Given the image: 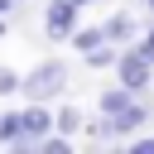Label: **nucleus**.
<instances>
[{
    "label": "nucleus",
    "mask_w": 154,
    "mask_h": 154,
    "mask_svg": "<svg viewBox=\"0 0 154 154\" xmlns=\"http://www.w3.org/2000/svg\"><path fill=\"white\" fill-rule=\"evenodd\" d=\"M77 14H82L77 0H48V10H43V34H48L53 43H67V38L77 34Z\"/></svg>",
    "instance_id": "4"
},
{
    "label": "nucleus",
    "mask_w": 154,
    "mask_h": 154,
    "mask_svg": "<svg viewBox=\"0 0 154 154\" xmlns=\"http://www.w3.org/2000/svg\"><path fill=\"white\" fill-rule=\"evenodd\" d=\"M19 120H24V135L14 140V154H19V149H38V140L58 130V125H53V111H48V101H29V106L19 111Z\"/></svg>",
    "instance_id": "3"
},
{
    "label": "nucleus",
    "mask_w": 154,
    "mask_h": 154,
    "mask_svg": "<svg viewBox=\"0 0 154 154\" xmlns=\"http://www.w3.org/2000/svg\"><path fill=\"white\" fill-rule=\"evenodd\" d=\"M116 58H120V43H111V38L82 53V63H87V67H116Z\"/></svg>",
    "instance_id": "7"
},
{
    "label": "nucleus",
    "mask_w": 154,
    "mask_h": 154,
    "mask_svg": "<svg viewBox=\"0 0 154 154\" xmlns=\"http://www.w3.org/2000/svg\"><path fill=\"white\" fill-rule=\"evenodd\" d=\"M24 135V120H19V111H0V144H10L14 149V140Z\"/></svg>",
    "instance_id": "9"
},
{
    "label": "nucleus",
    "mask_w": 154,
    "mask_h": 154,
    "mask_svg": "<svg viewBox=\"0 0 154 154\" xmlns=\"http://www.w3.org/2000/svg\"><path fill=\"white\" fill-rule=\"evenodd\" d=\"M144 10H149V14H154V0H149V5H144Z\"/></svg>",
    "instance_id": "15"
},
{
    "label": "nucleus",
    "mask_w": 154,
    "mask_h": 154,
    "mask_svg": "<svg viewBox=\"0 0 154 154\" xmlns=\"http://www.w3.org/2000/svg\"><path fill=\"white\" fill-rule=\"evenodd\" d=\"M67 43H72L77 53H87V48H96V43H106V24H96V29H82V24H77V34H72Z\"/></svg>",
    "instance_id": "8"
},
{
    "label": "nucleus",
    "mask_w": 154,
    "mask_h": 154,
    "mask_svg": "<svg viewBox=\"0 0 154 154\" xmlns=\"http://www.w3.org/2000/svg\"><path fill=\"white\" fill-rule=\"evenodd\" d=\"M135 34H140L135 14H111V19H106V38H111V43L125 48V43H135Z\"/></svg>",
    "instance_id": "6"
},
{
    "label": "nucleus",
    "mask_w": 154,
    "mask_h": 154,
    "mask_svg": "<svg viewBox=\"0 0 154 154\" xmlns=\"http://www.w3.org/2000/svg\"><path fill=\"white\" fill-rule=\"evenodd\" d=\"M63 91H67V67H63L58 58L34 63V67L24 72V82H19V96H24V101H58Z\"/></svg>",
    "instance_id": "1"
},
{
    "label": "nucleus",
    "mask_w": 154,
    "mask_h": 154,
    "mask_svg": "<svg viewBox=\"0 0 154 154\" xmlns=\"http://www.w3.org/2000/svg\"><path fill=\"white\" fill-rule=\"evenodd\" d=\"M116 82H125L135 96H144V91L154 87V63H149V58H140V53H135V43H125V48H120V58H116Z\"/></svg>",
    "instance_id": "2"
},
{
    "label": "nucleus",
    "mask_w": 154,
    "mask_h": 154,
    "mask_svg": "<svg viewBox=\"0 0 154 154\" xmlns=\"http://www.w3.org/2000/svg\"><path fill=\"white\" fill-rule=\"evenodd\" d=\"M19 82H24V77H19L14 67H0V96H19Z\"/></svg>",
    "instance_id": "11"
},
{
    "label": "nucleus",
    "mask_w": 154,
    "mask_h": 154,
    "mask_svg": "<svg viewBox=\"0 0 154 154\" xmlns=\"http://www.w3.org/2000/svg\"><path fill=\"white\" fill-rule=\"evenodd\" d=\"M130 101H135V91H130L125 82H116V87H106V91L96 96V111H106V116H120Z\"/></svg>",
    "instance_id": "5"
},
{
    "label": "nucleus",
    "mask_w": 154,
    "mask_h": 154,
    "mask_svg": "<svg viewBox=\"0 0 154 154\" xmlns=\"http://www.w3.org/2000/svg\"><path fill=\"white\" fill-rule=\"evenodd\" d=\"M130 149H135V154H154V135H144V130L130 135Z\"/></svg>",
    "instance_id": "12"
},
{
    "label": "nucleus",
    "mask_w": 154,
    "mask_h": 154,
    "mask_svg": "<svg viewBox=\"0 0 154 154\" xmlns=\"http://www.w3.org/2000/svg\"><path fill=\"white\" fill-rule=\"evenodd\" d=\"M53 125H58L63 135H77V130H82V111H77V106H58V111H53Z\"/></svg>",
    "instance_id": "10"
},
{
    "label": "nucleus",
    "mask_w": 154,
    "mask_h": 154,
    "mask_svg": "<svg viewBox=\"0 0 154 154\" xmlns=\"http://www.w3.org/2000/svg\"><path fill=\"white\" fill-rule=\"evenodd\" d=\"M140 5H149V0H140Z\"/></svg>",
    "instance_id": "16"
},
{
    "label": "nucleus",
    "mask_w": 154,
    "mask_h": 154,
    "mask_svg": "<svg viewBox=\"0 0 154 154\" xmlns=\"http://www.w3.org/2000/svg\"><path fill=\"white\" fill-rule=\"evenodd\" d=\"M77 5H82V10H87V5H101V0H77Z\"/></svg>",
    "instance_id": "13"
},
{
    "label": "nucleus",
    "mask_w": 154,
    "mask_h": 154,
    "mask_svg": "<svg viewBox=\"0 0 154 154\" xmlns=\"http://www.w3.org/2000/svg\"><path fill=\"white\" fill-rule=\"evenodd\" d=\"M5 29H10V24H5V14H0V38H5Z\"/></svg>",
    "instance_id": "14"
}]
</instances>
